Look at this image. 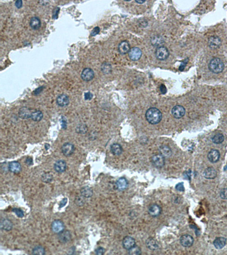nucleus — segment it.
Masks as SVG:
<instances>
[{"mask_svg":"<svg viewBox=\"0 0 227 255\" xmlns=\"http://www.w3.org/2000/svg\"><path fill=\"white\" fill-rule=\"evenodd\" d=\"M136 244V242L135 239L130 236H126L123 240L122 245L124 249L129 250L131 248H132Z\"/></svg>","mask_w":227,"mask_h":255,"instance_id":"obj_11","label":"nucleus"},{"mask_svg":"<svg viewBox=\"0 0 227 255\" xmlns=\"http://www.w3.org/2000/svg\"><path fill=\"white\" fill-rule=\"evenodd\" d=\"M0 226H1V228L2 230H5L7 231L11 230L13 227L12 222L7 218H4V219H1Z\"/></svg>","mask_w":227,"mask_h":255,"instance_id":"obj_18","label":"nucleus"},{"mask_svg":"<svg viewBox=\"0 0 227 255\" xmlns=\"http://www.w3.org/2000/svg\"><path fill=\"white\" fill-rule=\"evenodd\" d=\"M93 97V95L89 91L85 93L84 95V98L86 101H90Z\"/></svg>","mask_w":227,"mask_h":255,"instance_id":"obj_44","label":"nucleus"},{"mask_svg":"<svg viewBox=\"0 0 227 255\" xmlns=\"http://www.w3.org/2000/svg\"><path fill=\"white\" fill-rule=\"evenodd\" d=\"M56 103L59 106L64 107L69 103V98L65 94H60L56 98Z\"/></svg>","mask_w":227,"mask_h":255,"instance_id":"obj_12","label":"nucleus"},{"mask_svg":"<svg viewBox=\"0 0 227 255\" xmlns=\"http://www.w3.org/2000/svg\"><path fill=\"white\" fill-rule=\"evenodd\" d=\"M180 244L185 247H190L194 244V240L193 236L189 234H185L180 239Z\"/></svg>","mask_w":227,"mask_h":255,"instance_id":"obj_8","label":"nucleus"},{"mask_svg":"<svg viewBox=\"0 0 227 255\" xmlns=\"http://www.w3.org/2000/svg\"><path fill=\"white\" fill-rule=\"evenodd\" d=\"M128 253L130 255H140L141 253V251L140 247L138 246L135 245L132 248L128 250Z\"/></svg>","mask_w":227,"mask_h":255,"instance_id":"obj_36","label":"nucleus"},{"mask_svg":"<svg viewBox=\"0 0 227 255\" xmlns=\"http://www.w3.org/2000/svg\"><path fill=\"white\" fill-rule=\"evenodd\" d=\"M12 211L17 215V216L20 218H23L24 217V212L23 210H22L20 209L14 208L12 209Z\"/></svg>","mask_w":227,"mask_h":255,"instance_id":"obj_38","label":"nucleus"},{"mask_svg":"<svg viewBox=\"0 0 227 255\" xmlns=\"http://www.w3.org/2000/svg\"><path fill=\"white\" fill-rule=\"evenodd\" d=\"M130 45L126 41H121L118 45V51L122 54H125L130 50Z\"/></svg>","mask_w":227,"mask_h":255,"instance_id":"obj_15","label":"nucleus"},{"mask_svg":"<svg viewBox=\"0 0 227 255\" xmlns=\"http://www.w3.org/2000/svg\"><path fill=\"white\" fill-rule=\"evenodd\" d=\"M23 5V2L21 0H17L15 2V6L17 7L18 9H20Z\"/></svg>","mask_w":227,"mask_h":255,"instance_id":"obj_47","label":"nucleus"},{"mask_svg":"<svg viewBox=\"0 0 227 255\" xmlns=\"http://www.w3.org/2000/svg\"><path fill=\"white\" fill-rule=\"evenodd\" d=\"M8 168L10 172L14 174H18L21 171L22 167L18 162L13 161L10 162L9 163L8 166Z\"/></svg>","mask_w":227,"mask_h":255,"instance_id":"obj_21","label":"nucleus"},{"mask_svg":"<svg viewBox=\"0 0 227 255\" xmlns=\"http://www.w3.org/2000/svg\"><path fill=\"white\" fill-rule=\"evenodd\" d=\"M221 44V41L220 39L218 37L214 36V37H211L209 38L208 45L212 49L218 48L220 46Z\"/></svg>","mask_w":227,"mask_h":255,"instance_id":"obj_17","label":"nucleus"},{"mask_svg":"<svg viewBox=\"0 0 227 255\" xmlns=\"http://www.w3.org/2000/svg\"><path fill=\"white\" fill-rule=\"evenodd\" d=\"M208 68L212 73L219 74L224 70V63L219 58H214L210 61L208 64Z\"/></svg>","mask_w":227,"mask_h":255,"instance_id":"obj_2","label":"nucleus"},{"mask_svg":"<svg viewBox=\"0 0 227 255\" xmlns=\"http://www.w3.org/2000/svg\"><path fill=\"white\" fill-rule=\"evenodd\" d=\"M67 163L65 161L60 159L56 162L54 165V170L58 173H63L67 170Z\"/></svg>","mask_w":227,"mask_h":255,"instance_id":"obj_14","label":"nucleus"},{"mask_svg":"<svg viewBox=\"0 0 227 255\" xmlns=\"http://www.w3.org/2000/svg\"><path fill=\"white\" fill-rule=\"evenodd\" d=\"M212 142L216 144H220L224 140V136L222 133H217L212 138Z\"/></svg>","mask_w":227,"mask_h":255,"instance_id":"obj_31","label":"nucleus"},{"mask_svg":"<svg viewBox=\"0 0 227 255\" xmlns=\"http://www.w3.org/2000/svg\"><path fill=\"white\" fill-rule=\"evenodd\" d=\"M84 196H82V195L81 196H77L75 198L74 200V202L76 204V205L78 206H84V204H85V200Z\"/></svg>","mask_w":227,"mask_h":255,"instance_id":"obj_34","label":"nucleus"},{"mask_svg":"<svg viewBox=\"0 0 227 255\" xmlns=\"http://www.w3.org/2000/svg\"><path fill=\"white\" fill-rule=\"evenodd\" d=\"M152 41L153 44H154V43H155L154 44H156V45H157V44H160L162 43V42H161V40L160 37H154Z\"/></svg>","mask_w":227,"mask_h":255,"instance_id":"obj_48","label":"nucleus"},{"mask_svg":"<svg viewBox=\"0 0 227 255\" xmlns=\"http://www.w3.org/2000/svg\"><path fill=\"white\" fill-rule=\"evenodd\" d=\"M101 71L104 74H109L112 71V67L110 64L108 63H104L101 65Z\"/></svg>","mask_w":227,"mask_h":255,"instance_id":"obj_32","label":"nucleus"},{"mask_svg":"<svg viewBox=\"0 0 227 255\" xmlns=\"http://www.w3.org/2000/svg\"><path fill=\"white\" fill-rule=\"evenodd\" d=\"M95 252L98 255H104V253H105V249L103 248V247H99L96 249Z\"/></svg>","mask_w":227,"mask_h":255,"instance_id":"obj_41","label":"nucleus"},{"mask_svg":"<svg viewBox=\"0 0 227 255\" xmlns=\"http://www.w3.org/2000/svg\"><path fill=\"white\" fill-rule=\"evenodd\" d=\"M110 150L113 154L118 156L122 154V153H123V148L120 144L118 143H114L111 145Z\"/></svg>","mask_w":227,"mask_h":255,"instance_id":"obj_25","label":"nucleus"},{"mask_svg":"<svg viewBox=\"0 0 227 255\" xmlns=\"http://www.w3.org/2000/svg\"><path fill=\"white\" fill-rule=\"evenodd\" d=\"M162 116L161 111L156 108H150L147 110L145 114L146 119L150 124H158L162 119Z\"/></svg>","mask_w":227,"mask_h":255,"instance_id":"obj_1","label":"nucleus"},{"mask_svg":"<svg viewBox=\"0 0 227 255\" xmlns=\"http://www.w3.org/2000/svg\"><path fill=\"white\" fill-rule=\"evenodd\" d=\"M208 159L212 163H216L220 159V153L217 150L212 149L208 154Z\"/></svg>","mask_w":227,"mask_h":255,"instance_id":"obj_16","label":"nucleus"},{"mask_svg":"<svg viewBox=\"0 0 227 255\" xmlns=\"http://www.w3.org/2000/svg\"><path fill=\"white\" fill-rule=\"evenodd\" d=\"M65 228V225L63 222L61 220L56 219L52 222L51 224L52 231L55 234H60V232L63 231Z\"/></svg>","mask_w":227,"mask_h":255,"instance_id":"obj_4","label":"nucleus"},{"mask_svg":"<svg viewBox=\"0 0 227 255\" xmlns=\"http://www.w3.org/2000/svg\"><path fill=\"white\" fill-rule=\"evenodd\" d=\"M43 118V114L42 112L40 111H33L32 112L31 116V120H33V121H35V122L41 121Z\"/></svg>","mask_w":227,"mask_h":255,"instance_id":"obj_30","label":"nucleus"},{"mask_svg":"<svg viewBox=\"0 0 227 255\" xmlns=\"http://www.w3.org/2000/svg\"><path fill=\"white\" fill-rule=\"evenodd\" d=\"M220 196L223 200H227V188H223L221 190Z\"/></svg>","mask_w":227,"mask_h":255,"instance_id":"obj_39","label":"nucleus"},{"mask_svg":"<svg viewBox=\"0 0 227 255\" xmlns=\"http://www.w3.org/2000/svg\"><path fill=\"white\" fill-rule=\"evenodd\" d=\"M160 154L162 155L164 158L169 157L172 154L171 150L167 145H162L160 147Z\"/></svg>","mask_w":227,"mask_h":255,"instance_id":"obj_28","label":"nucleus"},{"mask_svg":"<svg viewBox=\"0 0 227 255\" xmlns=\"http://www.w3.org/2000/svg\"><path fill=\"white\" fill-rule=\"evenodd\" d=\"M32 253L33 255H44L46 251L43 247L42 245H37L33 248Z\"/></svg>","mask_w":227,"mask_h":255,"instance_id":"obj_33","label":"nucleus"},{"mask_svg":"<svg viewBox=\"0 0 227 255\" xmlns=\"http://www.w3.org/2000/svg\"><path fill=\"white\" fill-rule=\"evenodd\" d=\"M161 212V208L159 205L154 204L150 206L148 209V213L150 216L153 217H156L160 215Z\"/></svg>","mask_w":227,"mask_h":255,"instance_id":"obj_19","label":"nucleus"},{"mask_svg":"<svg viewBox=\"0 0 227 255\" xmlns=\"http://www.w3.org/2000/svg\"><path fill=\"white\" fill-rule=\"evenodd\" d=\"M67 203V198H64L63 200L61 201L60 202V208H63V206H64L65 205H66V204Z\"/></svg>","mask_w":227,"mask_h":255,"instance_id":"obj_51","label":"nucleus"},{"mask_svg":"<svg viewBox=\"0 0 227 255\" xmlns=\"http://www.w3.org/2000/svg\"><path fill=\"white\" fill-rule=\"evenodd\" d=\"M60 12V8L58 7H56L55 8H54V10H53V13H52V18H54V19H56L58 18V14Z\"/></svg>","mask_w":227,"mask_h":255,"instance_id":"obj_40","label":"nucleus"},{"mask_svg":"<svg viewBox=\"0 0 227 255\" xmlns=\"http://www.w3.org/2000/svg\"><path fill=\"white\" fill-rule=\"evenodd\" d=\"M128 56L131 60H139L142 56V52L139 48L133 47L129 51Z\"/></svg>","mask_w":227,"mask_h":255,"instance_id":"obj_9","label":"nucleus"},{"mask_svg":"<svg viewBox=\"0 0 227 255\" xmlns=\"http://www.w3.org/2000/svg\"><path fill=\"white\" fill-rule=\"evenodd\" d=\"M72 238V235L69 231L64 230L58 234V239L62 243H67L69 242Z\"/></svg>","mask_w":227,"mask_h":255,"instance_id":"obj_13","label":"nucleus"},{"mask_svg":"<svg viewBox=\"0 0 227 255\" xmlns=\"http://www.w3.org/2000/svg\"><path fill=\"white\" fill-rule=\"evenodd\" d=\"M185 109L183 106L177 105L173 108L171 110V114L173 115L174 118L176 119H180L185 115Z\"/></svg>","mask_w":227,"mask_h":255,"instance_id":"obj_10","label":"nucleus"},{"mask_svg":"<svg viewBox=\"0 0 227 255\" xmlns=\"http://www.w3.org/2000/svg\"><path fill=\"white\" fill-rule=\"evenodd\" d=\"M146 244L147 247L152 251H156L158 248V244L157 241L152 238L147 239Z\"/></svg>","mask_w":227,"mask_h":255,"instance_id":"obj_27","label":"nucleus"},{"mask_svg":"<svg viewBox=\"0 0 227 255\" xmlns=\"http://www.w3.org/2000/svg\"><path fill=\"white\" fill-rule=\"evenodd\" d=\"M176 189L177 191H184L185 189H184V184L182 183H180L176 185Z\"/></svg>","mask_w":227,"mask_h":255,"instance_id":"obj_45","label":"nucleus"},{"mask_svg":"<svg viewBox=\"0 0 227 255\" xmlns=\"http://www.w3.org/2000/svg\"><path fill=\"white\" fill-rule=\"evenodd\" d=\"M60 122H61V127H63V129H67V121L66 119L64 118V116H62L61 119H60Z\"/></svg>","mask_w":227,"mask_h":255,"instance_id":"obj_43","label":"nucleus"},{"mask_svg":"<svg viewBox=\"0 0 227 255\" xmlns=\"http://www.w3.org/2000/svg\"><path fill=\"white\" fill-rule=\"evenodd\" d=\"M81 77L86 82L91 81L94 77V72L93 70L89 67H86L82 71Z\"/></svg>","mask_w":227,"mask_h":255,"instance_id":"obj_7","label":"nucleus"},{"mask_svg":"<svg viewBox=\"0 0 227 255\" xmlns=\"http://www.w3.org/2000/svg\"><path fill=\"white\" fill-rule=\"evenodd\" d=\"M32 112H31L30 110L27 107L21 108L19 111V116L22 119H27L31 118Z\"/></svg>","mask_w":227,"mask_h":255,"instance_id":"obj_26","label":"nucleus"},{"mask_svg":"<svg viewBox=\"0 0 227 255\" xmlns=\"http://www.w3.org/2000/svg\"><path fill=\"white\" fill-rule=\"evenodd\" d=\"M116 187L119 191H124L128 187V181L125 178H120L116 182Z\"/></svg>","mask_w":227,"mask_h":255,"instance_id":"obj_22","label":"nucleus"},{"mask_svg":"<svg viewBox=\"0 0 227 255\" xmlns=\"http://www.w3.org/2000/svg\"><path fill=\"white\" fill-rule=\"evenodd\" d=\"M76 130V132L78 133L85 134V133H87V127L85 125L80 124L77 126Z\"/></svg>","mask_w":227,"mask_h":255,"instance_id":"obj_37","label":"nucleus"},{"mask_svg":"<svg viewBox=\"0 0 227 255\" xmlns=\"http://www.w3.org/2000/svg\"><path fill=\"white\" fill-rule=\"evenodd\" d=\"M44 89V86H40V87H38L37 89L33 91V94L35 95H37L41 93V92L43 91Z\"/></svg>","mask_w":227,"mask_h":255,"instance_id":"obj_46","label":"nucleus"},{"mask_svg":"<svg viewBox=\"0 0 227 255\" xmlns=\"http://www.w3.org/2000/svg\"><path fill=\"white\" fill-rule=\"evenodd\" d=\"M100 32V27H94L93 28V30L91 31V34H90V35H91V37H94V36H96V35H97L99 34V32Z\"/></svg>","mask_w":227,"mask_h":255,"instance_id":"obj_42","label":"nucleus"},{"mask_svg":"<svg viewBox=\"0 0 227 255\" xmlns=\"http://www.w3.org/2000/svg\"><path fill=\"white\" fill-rule=\"evenodd\" d=\"M156 57L159 60L163 61L166 60L169 57V53L166 47H159L157 48L155 52Z\"/></svg>","mask_w":227,"mask_h":255,"instance_id":"obj_3","label":"nucleus"},{"mask_svg":"<svg viewBox=\"0 0 227 255\" xmlns=\"http://www.w3.org/2000/svg\"><path fill=\"white\" fill-rule=\"evenodd\" d=\"M53 180V176L51 174L44 173L42 176V180L44 183H51Z\"/></svg>","mask_w":227,"mask_h":255,"instance_id":"obj_35","label":"nucleus"},{"mask_svg":"<svg viewBox=\"0 0 227 255\" xmlns=\"http://www.w3.org/2000/svg\"><path fill=\"white\" fill-rule=\"evenodd\" d=\"M50 145L49 144H46L45 145V148L46 149V150H48L49 148H50Z\"/></svg>","mask_w":227,"mask_h":255,"instance_id":"obj_53","label":"nucleus"},{"mask_svg":"<svg viewBox=\"0 0 227 255\" xmlns=\"http://www.w3.org/2000/svg\"><path fill=\"white\" fill-rule=\"evenodd\" d=\"M81 194L85 198H90L93 195V190L89 187H84L81 189Z\"/></svg>","mask_w":227,"mask_h":255,"instance_id":"obj_29","label":"nucleus"},{"mask_svg":"<svg viewBox=\"0 0 227 255\" xmlns=\"http://www.w3.org/2000/svg\"><path fill=\"white\" fill-rule=\"evenodd\" d=\"M160 90L161 93L162 94H165L167 93V88L165 87V86L164 84H161L160 87Z\"/></svg>","mask_w":227,"mask_h":255,"instance_id":"obj_49","label":"nucleus"},{"mask_svg":"<svg viewBox=\"0 0 227 255\" xmlns=\"http://www.w3.org/2000/svg\"><path fill=\"white\" fill-rule=\"evenodd\" d=\"M227 239L224 237H219L215 239L214 241V247L216 249H220L224 248L226 244Z\"/></svg>","mask_w":227,"mask_h":255,"instance_id":"obj_23","label":"nucleus"},{"mask_svg":"<svg viewBox=\"0 0 227 255\" xmlns=\"http://www.w3.org/2000/svg\"><path fill=\"white\" fill-rule=\"evenodd\" d=\"M75 150V147L74 145L70 142L65 143L61 147V151L64 156L69 157L73 154Z\"/></svg>","mask_w":227,"mask_h":255,"instance_id":"obj_5","label":"nucleus"},{"mask_svg":"<svg viewBox=\"0 0 227 255\" xmlns=\"http://www.w3.org/2000/svg\"><path fill=\"white\" fill-rule=\"evenodd\" d=\"M151 162L154 166L157 168H161L165 165V159L161 154L154 155L151 158Z\"/></svg>","mask_w":227,"mask_h":255,"instance_id":"obj_6","label":"nucleus"},{"mask_svg":"<svg viewBox=\"0 0 227 255\" xmlns=\"http://www.w3.org/2000/svg\"><path fill=\"white\" fill-rule=\"evenodd\" d=\"M30 26L33 30H39L41 26V20L38 17H32L30 20Z\"/></svg>","mask_w":227,"mask_h":255,"instance_id":"obj_24","label":"nucleus"},{"mask_svg":"<svg viewBox=\"0 0 227 255\" xmlns=\"http://www.w3.org/2000/svg\"><path fill=\"white\" fill-rule=\"evenodd\" d=\"M25 162H26V163L27 165H29V166H31V165H33V159H32V158H31V157H28V158H26Z\"/></svg>","mask_w":227,"mask_h":255,"instance_id":"obj_50","label":"nucleus"},{"mask_svg":"<svg viewBox=\"0 0 227 255\" xmlns=\"http://www.w3.org/2000/svg\"><path fill=\"white\" fill-rule=\"evenodd\" d=\"M145 2V0H136V2L137 3H140V4H142V3H144Z\"/></svg>","mask_w":227,"mask_h":255,"instance_id":"obj_52","label":"nucleus"},{"mask_svg":"<svg viewBox=\"0 0 227 255\" xmlns=\"http://www.w3.org/2000/svg\"><path fill=\"white\" fill-rule=\"evenodd\" d=\"M203 176L207 179H214L217 176V172L213 167H208L204 171Z\"/></svg>","mask_w":227,"mask_h":255,"instance_id":"obj_20","label":"nucleus"}]
</instances>
